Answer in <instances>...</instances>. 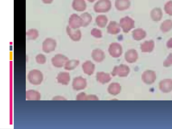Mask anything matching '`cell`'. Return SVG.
<instances>
[{
    "mask_svg": "<svg viewBox=\"0 0 172 129\" xmlns=\"http://www.w3.org/2000/svg\"><path fill=\"white\" fill-rule=\"evenodd\" d=\"M165 10L167 14L172 16V1L167 2L165 7Z\"/></svg>",
    "mask_w": 172,
    "mask_h": 129,
    "instance_id": "cell-17",
    "label": "cell"
},
{
    "mask_svg": "<svg viewBox=\"0 0 172 129\" xmlns=\"http://www.w3.org/2000/svg\"><path fill=\"white\" fill-rule=\"evenodd\" d=\"M53 100H64L65 99L63 97L61 96H56L53 99Z\"/></svg>",
    "mask_w": 172,
    "mask_h": 129,
    "instance_id": "cell-18",
    "label": "cell"
},
{
    "mask_svg": "<svg viewBox=\"0 0 172 129\" xmlns=\"http://www.w3.org/2000/svg\"><path fill=\"white\" fill-rule=\"evenodd\" d=\"M69 60L67 57L61 54H57L51 59L53 66L57 68H61L64 66L65 64Z\"/></svg>",
    "mask_w": 172,
    "mask_h": 129,
    "instance_id": "cell-3",
    "label": "cell"
},
{
    "mask_svg": "<svg viewBox=\"0 0 172 129\" xmlns=\"http://www.w3.org/2000/svg\"><path fill=\"white\" fill-rule=\"evenodd\" d=\"M29 82L34 86L40 85L43 80V75L41 71L34 69L31 70L27 75Z\"/></svg>",
    "mask_w": 172,
    "mask_h": 129,
    "instance_id": "cell-1",
    "label": "cell"
},
{
    "mask_svg": "<svg viewBox=\"0 0 172 129\" xmlns=\"http://www.w3.org/2000/svg\"><path fill=\"white\" fill-rule=\"evenodd\" d=\"M162 10L160 8H155L153 9L151 12V17L152 20L157 22L160 21L162 17Z\"/></svg>",
    "mask_w": 172,
    "mask_h": 129,
    "instance_id": "cell-7",
    "label": "cell"
},
{
    "mask_svg": "<svg viewBox=\"0 0 172 129\" xmlns=\"http://www.w3.org/2000/svg\"><path fill=\"white\" fill-rule=\"evenodd\" d=\"M172 28V21L167 20L162 23L160 27V29L162 32H169Z\"/></svg>",
    "mask_w": 172,
    "mask_h": 129,
    "instance_id": "cell-12",
    "label": "cell"
},
{
    "mask_svg": "<svg viewBox=\"0 0 172 129\" xmlns=\"http://www.w3.org/2000/svg\"><path fill=\"white\" fill-rule=\"evenodd\" d=\"M57 46L56 40L52 38L48 37L44 40L42 44L43 52L48 54L55 51Z\"/></svg>",
    "mask_w": 172,
    "mask_h": 129,
    "instance_id": "cell-2",
    "label": "cell"
},
{
    "mask_svg": "<svg viewBox=\"0 0 172 129\" xmlns=\"http://www.w3.org/2000/svg\"><path fill=\"white\" fill-rule=\"evenodd\" d=\"M57 81L63 85H67L70 81L69 73L66 72H59L56 77Z\"/></svg>",
    "mask_w": 172,
    "mask_h": 129,
    "instance_id": "cell-4",
    "label": "cell"
},
{
    "mask_svg": "<svg viewBox=\"0 0 172 129\" xmlns=\"http://www.w3.org/2000/svg\"><path fill=\"white\" fill-rule=\"evenodd\" d=\"M120 86L116 83H113L111 84L108 88L109 92L114 95L118 94L120 92Z\"/></svg>",
    "mask_w": 172,
    "mask_h": 129,
    "instance_id": "cell-13",
    "label": "cell"
},
{
    "mask_svg": "<svg viewBox=\"0 0 172 129\" xmlns=\"http://www.w3.org/2000/svg\"><path fill=\"white\" fill-rule=\"evenodd\" d=\"M79 64V62L76 60H68L64 67L66 70L70 71L76 68Z\"/></svg>",
    "mask_w": 172,
    "mask_h": 129,
    "instance_id": "cell-10",
    "label": "cell"
},
{
    "mask_svg": "<svg viewBox=\"0 0 172 129\" xmlns=\"http://www.w3.org/2000/svg\"><path fill=\"white\" fill-rule=\"evenodd\" d=\"M26 100L29 101H39L41 99V95L38 91L34 90H29L26 92Z\"/></svg>",
    "mask_w": 172,
    "mask_h": 129,
    "instance_id": "cell-6",
    "label": "cell"
},
{
    "mask_svg": "<svg viewBox=\"0 0 172 129\" xmlns=\"http://www.w3.org/2000/svg\"><path fill=\"white\" fill-rule=\"evenodd\" d=\"M167 46L169 48H172V38L170 39L167 42Z\"/></svg>",
    "mask_w": 172,
    "mask_h": 129,
    "instance_id": "cell-19",
    "label": "cell"
},
{
    "mask_svg": "<svg viewBox=\"0 0 172 129\" xmlns=\"http://www.w3.org/2000/svg\"><path fill=\"white\" fill-rule=\"evenodd\" d=\"M39 33L38 30L35 28H31L28 30L26 32V36L27 38L30 40H35L39 37Z\"/></svg>",
    "mask_w": 172,
    "mask_h": 129,
    "instance_id": "cell-8",
    "label": "cell"
},
{
    "mask_svg": "<svg viewBox=\"0 0 172 129\" xmlns=\"http://www.w3.org/2000/svg\"><path fill=\"white\" fill-rule=\"evenodd\" d=\"M86 86V80L81 77L75 78L72 82V87L74 89L79 91L83 89Z\"/></svg>",
    "mask_w": 172,
    "mask_h": 129,
    "instance_id": "cell-5",
    "label": "cell"
},
{
    "mask_svg": "<svg viewBox=\"0 0 172 129\" xmlns=\"http://www.w3.org/2000/svg\"><path fill=\"white\" fill-rule=\"evenodd\" d=\"M154 46V43L153 41L145 42L142 46V51L144 52H151L153 50Z\"/></svg>",
    "mask_w": 172,
    "mask_h": 129,
    "instance_id": "cell-11",
    "label": "cell"
},
{
    "mask_svg": "<svg viewBox=\"0 0 172 129\" xmlns=\"http://www.w3.org/2000/svg\"><path fill=\"white\" fill-rule=\"evenodd\" d=\"M74 29L68 26L66 31L69 37L73 41H76L78 39V33L77 31H75Z\"/></svg>",
    "mask_w": 172,
    "mask_h": 129,
    "instance_id": "cell-9",
    "label": "cell"
},
{
    "mask_svg": "<svg viewBox=\"0 0 172 129\" xmlns=\"http://www.w3.org/2000/svg\"><path fill=\"white\" fill-rule=\"evenodd\" d=\"M37 63L39 65L45 64L47 62V57L45 55L42 54L37 55L35 58Z\"/></svg>",
    "mask_w": 172,
    "mask_h": 129,
    "instance_id": "cell-16",
    "label": "cell"
},
{
    "mask_svg": "<svg viewBox=\"0 0 172 129\" xmlns=\"http://www.w3.org/2000/svg\"><path fill=\"white\" fill-rule=\"evenodd\" d=\"M97 79L101 83H104L109 82L111 78L109 74L103 73H99L97 74Z\"/></svg>",
    "mask_w": 172,
    "mask_h": 129,
    "instance_id": "cell-14",
    "label": "cell"
},
{
    "mask_svg": "<svg viewBox=\"0 0 172 129\" xmlns=\"http://www.w3.org/2000/svg\"><path fill=\"white\" fill-rule=\"evenodd\" d=\"M114 70L112 73L113 76H116L117 75L119 76L124 77L126 76L129 73V69L127 68H123L122 70Z\"/></svg>",
    "mask_w": 172,
    "mask_h": 129,
    "instance_id": "cell-15",
    "label": "cell"
}]
</instances>
